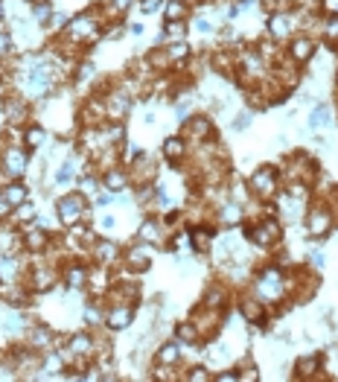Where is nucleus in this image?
<instances>
[{
    "label": "nucleus",
    "mask_w": 338,
    "mask_h": 382,
    "mask_svg": "<svg viewBox=\"0 0 338 382\" xmlns=\"http://www.w3.org/2000/svg\"><path fill=\"white\" fill-rule=\"evenodd\" d=\"M289 292V283H286V272L280 266H266L260 268L257 277H254V295L266 304V306H274L286 298Z\"/></svg>",
    "instance_id": "1"
},
{
    "label": "nucleus",
    "mask_w": 338,
    "mask_h": 382,
    "mask_svg": "<svg viewBox=\"0 0 338 382\" xmlns=\"http://www.w3.org/2000/svg\"><path fill=\"white\" fill-rule=\"evenodd\" d=\"M304 225L306 233L312 240H324L327 233L335 228V213H332V204L327 199H318V202H309L306 213H304Z\"/></svg>",
    "instance_id": "2"
},
{
    "label": "nucleus",
    "mask_w": 338,
    "mask_h": 382,
    "mask_svg": "<svg viewBox=\"0 0 338 382\" xmlns=\"http://www.w3.org/2000/svg\"><path fill=\"white\" fill-rule=\"evenodd\" d=\"M280 169L274 167V164H262L251 181H248V193L254 195V199H262V202H271V199H277V193H280Z\"/></svg>",
    "instance_id": "3"
},
{
    "label": "nucleus",
    "mask_w": 338,
    "mask_h": 382,
    "mask_svg": "<svg viewBox=\"0 0 338 382\" xmlns=\"http://www.w3.org/2000/svg\"><path fill=\"white\" fill-rule=\"evenodd\" d=\"M30 169V149L27 146H6L0 152V172L6 176V181H15V178H23Z\"/></svg>",
    "instance_id": "4"
},
{
    "label": "nucleus",
    "mask_w": 338,
    "mask_h": 382,
    "mask_svg": "<svg viewBox=\"0 0 338 382\" xmlns=\"http://www.w3.org/2000/svg\"><path fill=\"white\" fill-rule=\"evenodd\" d=\"M87 213V202H85V193H67V195H59L56 199V216L61 225H76L82 222Z\"/></svg>",
    "instance_id": "5"
},
{
    "label": "nucleus",
    "mask_w": 338,
    "mask_h": 382,
    "mask_svg": "<svg viewBox=\"0 0 338 382\" xmlns=\"http://www.w3.org/2000/svg\"><path fill=\"white\" fill-rule=\"evenodd\" d=\"M213 134H216V126H213V120L204 117V114H198V117H187L184 120V126H181V138L187 143H210L213 140Z\"/></svg>",
    "instance_id": "6"
},
{
    "label": "nucleus",
    "mask_w": 338,
    "mask_h": 382,
    "mask_svg": "<svg viewBox=\"0 0 338 382\" xmlns=\"http://www.w3.org/2000/svg\"><path fill=\"white\" fill-rule=\"evenodd\" d=\"M56 280H59V275H56L53 263H35L30 272H27V289L35 292V295H41V292L53 289Z\"/></svg>",
    "instance_id": "7"
},
{
    "label": "nucleus",
    "mask_w": 338,
    "mask_h": 382,
    "mask_svg": "<svg viewBox=\"0 0 338 382\" xmlns=\"http://www.w3.org/2000/svg\"><path fill=\"white\" fill-rule=\"evenodd\" d=\"M152 254H155V245L137 242V245H131V248L123 251V266H126L129 272L140 275V272H146V268L152 266Z\"/></svg>",
    "instance_id": "8"
},
{
    "label": "nucleus",
    "mask_w": 338,
    "mask_h": 382,
    "mask_svg": "<svg viewBox=\"0 0 338 382\" xmlns=\"http://www.w3.org/2000/svg\"><path fill=\"white\" fill-rule=\"evenodd\" d=\"M315 50H318V41L312 39V35H295V39L289 41V47H286V56H289L295 65L304 67L315 59Z\"/></svg>",
    "instance_id": "9"
},
{
    "label": "nucleus",
    "mask_w": 338,
    "mask_h": 382,
    "mask_svg": "<svg viewBox=\"0 0 338 382\" xmlns=\"http://www.w3.org/2000/svg\"><path fill=\"white\" fill-rule=\"evenodd\" d=\"M295 15L292 12H286V9H280V12H271L268 15V23H266V30H268V35L274 41H286V39H292V32H295Z\"/></svg>",
    "instance_id": "10"
},
{
    "label": "nucleus",
    "mask_w": 338,
    "mask_h": 382,
    "mask_svg": "<svg viewBox=\"0 0 338 382\" xmlns=\"http://www.w3.org/2000/svg\"><path fill=\"white\" fill-rule=\"evenodd\" d=\"M131 94L126 91H111L105 94V117L111 123H120V120H126L129 117V111H131Z\"/></svg>",
    "instance_id": "11"
},
{
    "label": "nucleus",
    "mask_w": 338,
    "mask_h": 382,
    "mask_svg": "<svg viewBox=\"0 0 338 382\" xmlns=\"http://www.w3.org/2000/svg\"><path fill=\"white\" fill-rule=\"evenodd\" d=\"M134 321V304H111L105 310V327L108 330H129Z\"/></svg>",
    "instance_id": "12"
},
{
    "label": "nucleus",
    "mask_w": 338,
    "mask_h": 382,
    "mask_svg": "<svg viewBox=\"0 0 338 382\" xmlns=\"http://www.w3.org/2000/svg\"><path fill=\"white\" fill-rule=\"evenodd\" d=\"M94 260H96V266H103V268H111V266H117V263H123V251H120V245L114 242V240H96L94 242Z\"/></svg>",
    "instance_id": "13"
},
{
    "label": "nucleus",
    "mask_w": 338,
    "mask_h": 382,
    "mask_svg": "<svg viewBox=\"0 0 338 382\" xmlns=\"http://www.w3.org/2000/svg\"><path fill=\"white\" fill-rule=\"evenodd\" d=\"M240 312H242V318H245V321L251 324V327H262V324H266V315H268V312H266V304H262L254 292H251V295H242Z\"/></svg>",
    "instance_id": "14"
},
{
    "label": "nucleus",
    "mask_w": 338,
    "mask_h": 382,
    "mask_svg": "<svg viewBox=\"0 0 338 382\" xmlns=\"http://www.w3.org/2000/svg\"><path fill=\"white\" fill-rule=\"evenodd\" d=\"M213 245H216V228H210V225H196L190 231V248L196 254H207Z\"/></svg>",
    "instance_id": "15"
},
{
    "label": "nucleus",
    "mask_w": 338,
    "mask_h": 382,
    "mask_svg": "<svg viewBox=\"0 0 338 382\" xmlns=\"http://www.w3.org/2000/svg\"><path fill=\"white\" fill-rule=\"evenodd\" d=\"M129 184H131L129 169H123V167H108V169L103 172V187H105L108 193L120 195V193H126Z\"/></svg>",
    "instance_id": "16"
},
{
    "label": "nucleus",
    "mask_w": 338,
    "mask_h": 382,
    "mask_svg": "<svg viewBox=\"0 0 338 382\" xmlns=\"http://www.w3.org/2000/svg\"><path fill=\"white\" fill-rule=\"evenodd\" d=\"M21 242H23V248H27L30 254H44L50 248V233L44 228H27L21 233Z\"/></svg>",
    "instance_id": "17"
},
{
    "label": "nucleus",
    "mask_w": 338,
    "mask_h": 382,
    "mask_svg": "<svg viewBox=\"0 0 338 382\" xmlns=\"http://www.w3.org/2000/svg\"><path fill=\"white\" fill-rule=\"evenodd\" d=\"M67 350L73 359H87V356H94L96 350V339H94V332H76V336H70V344H67Z\"/></svg>",
    "instance_id": "18"
},
{
    "label": "nucleus",
    "mask_w": 338,
    "mask_h": 382,
    "mask_svg": "<svg viewBox=\"0 0 338 382\" xmlns=\"http://www.w3.org/2000/svg\"><path fill=\"white\" fill-rule=\"evenodd\" d=\"M0 193H3V199L12 204V211H15L18 204H23V202L30 199V187H27V184H23L21 178H15V181H3Z\"/></svg>",
    "instance_id": "19"
},
{
    "label": "nucleus",
    "mask_w": 338,
    "mask_h": 382,
    "mask_svg": "<svg viewBox=\"0 0 338 382\" xmlns=\"http://www.w3.org/2000/svg\"><path fill=\"white\" fill-rule=\"evenodd\" d=\"M137 237H140V242L160 245V242H164V222L155 219V216H149L140 225V231H137Z\"/></svg>",
    "instance_id": "20"
},
{
    "label": "nucleus",
    "mask_w": 338,
    "mask_h": 382,
    "mask_svg": "<svg viewBox=\"0 0 338 382\" xmlns=\"http://www.w3.org/2000/svg\"><path fill=\"white\" fill-rule=\"evenodd\" d=\"M306 123H309V129H312V131L330 129V126H332V108H330L327 103H318L315 108L309 111V117H306Z\"/></svg>",
    "instance_id": "21"
},
{
    "label": "nucleus",
    "mask_w": 338,
    "mask_h": 382,
    "mask_svg": "<svg viewBox=\"0 0 338 382\" xmlns=\"http://www.w3.org/2000/svg\"><path fill=\"white\" fill-rule=\"evenodd\" d=\"M87 275H91V268L82 266V263H70L65 268V275H61V280L67 283V289H85L87 286Z\"/></svg>",
    "instance_id": "22"
},
{
    "label": "nucleus",
    "mask_w": 338,
    "mask_h": 382,
    "mask_svg": "<svg viewBox=\"0 0 338 382\" xmlns=\"http://www.w3.org/2000/svg\"><path fill=\"white\" fill-rule=\"evenodd\" d=\"M321 368H324L321 353L300 356V359H297V365H295V374H297V379H312L315 374H321Z\"/></svg>",
    "instance_id": "23"
},
{
    "label": "nucleus",
    "mask_w": 338,
    "mask_h": 382,
    "mask_svg": "<svg viewBox=\"0 0 338 382\" xmlns=\"http://www.w3.org/2000/svg\"><path fill=\"white\" fill-rule=\"evenodd\" d=\"M160 152H164V158H167L169 164H184L187 161V152H190V149H187V140L184 138H167L164 140V149H160Z\"/></svg>",
    "instance_id": "24"
},
{
    "label": "nucleus",
    "mask_w": 338,
    "mask_h": 382,
    "mask_svg": "<svg viewBox=\"0 0 338 382\" xmlns=\"http://www.w3.org/2000/svg\"><path fill=\"white\" fill-rule=\"evenodd\" d=\"M21 280V260L15 254L0 257V283H18Z\"/></svg>",
    "instance_id": "25"
},
{
    "label": "nucleus",
    "mask_w": 338,
    "mask_h": 382,
    "mask_svg": "<svg viewBox=\"0 0 338 382\" xmlns=\"http://www.w3.org/2000/svg\"><path fill=\"white\" fill-rule=\"evenodd\" d=\"M181 356H184V350H181L178 341H164L158 348V353H155V362H160V365H178Z\"/></svg>",
    "instance_id": "26"
},
{
    "label": "nucleus",
    "mask_w": 338,
    "mask_h": 382,
    "mask_svg": "<svg viewBox=\"0 0 338 382\" xmlns=\"http://www.w3.org/2000/svg\"><path fill=\"white\" fill-rule=\"evenodd\" d=\"M224 301H228V289L222 286V283H210L207 286V292H204V298H202V304L204 306H210V310H224Z\"/></svg>",
    "instance_id": "27"
},
{
    "label": "nucleus",
    "mask_w": 338,
    "mask_h": 382,
    "mask_svg": "<svg viewBox=\"0 0 338 382\" xmlns=\"http://www.w3.org/2000/svg\"><path fill=\"white\" fill-rule=\"evenodd\" d=\"M216 222H219V225H240V222H242V204L240 202L222 204L216 211Z\"/></svg>",
    "instance_id": "28"
},
{
    "label": "nucleus",
    "mask_w": 338,
    "mask_h": 382,
    "mask_svg": "<svg viewBox=\"0 0 338 382\" xmlns=\"http://www.w3.org/2000/svg\"><path fill=\"white\" fill-rule=\"evenodd\" d=\"M44 140H47V131L39 126V123H27V126H23V146H27L30 152L44 146Z\"/></svg>",
    "instance_id": "29"
},
{
    "label": "nucleus",
    "mask_w": 338,
    "mask_h": 382,
    "mask_svg": "<svg viewBox=\"0 0 338 382\" xmlns=\"http://www.w3.org/2000/svg\"><path fill=\"white\" fill-rule=\"evenodd\" d=\"M175 44V41H184L187 39V23L184 21H167L164 23V32H160V41H167Z\"/></svg>",
    "instance_id": "30"
},
{
    "label": "nucleus",
    "mask_w": 338,
    "mask_h": 382,
    "mask_svg": "<svg viewBox=\"0 0 338 382\" xmlns=\"http://www.w3.org/2000/svg\"><path fill=\"white\" fill-rule=\"evenodd\" d=\"M187 12H190V6H187V0H167L164 3V15L167 21H184Z\"/></svg>",
    "instance_id": "31"
},
{
    "label": "nucleus",
    "mask_w": 338,
    "mask_h": 382,
    "mask_svg": "<svg viewBox=\"0 0 338 382\" xmlns=\"http://www.w3.org/2000/svg\"><path fill=\"white\" fill-rule=\"evenodd\" d=\"M12 216H15V222H21V225H27V222L39 219V211H35L32 202H23V204H18L15 211H12Z\"/></svg>",
    "instance_id": "32"
},
{
    "label": "nucleus",
    "mask_w": 338,
    "mask_h": 382,
    "mask_svg": "<svg viewBox=\"0 0 338 382\" xmlns=\"http://www.w3.org/2000/svg\"><path fill=\"white\" fill-rule=\"evenodd\" d=\"M85 321H87V327H99V324H105V312H103V306H99L96 301L85 306Z\"/></svg>",
    "instance_id": "33"
},
{
    "label": "nucleus",
    "mask_w": 338,
    "mask_h": 382,
    "mask_svg": "<svg viewBox=\"0 0 338 382\" xmlns=\"http://www.w3.org/2000/svg\"><path fill=\"white\" fill-rule=\"evenodd\" d=\"M175 336H178V341H184V344H196L198 339H202V336H198V330L193 327V321L175 327Z\"/></svg>",
    "instance_id": "34"
},
{
    "label": "nucleus",
    "mask_w": 338,
    "mask_h": 382,
    "mask_svg": "<svg viewBox=\"0 0 338 382\" xmlns=\"http://www.w3.org/2000/svg\"><path fill=\"white\" fill-rule=\"evenodd\" d=\"M73 176H76V161H73V158H67V161L61 164V169L56 172V184H70Z\"/></svg>",
    "instance_id": "35"
},
{
    "label": "nucleus",
    "mask_w": 338,
    "mask_h": 382,
    "mask_svg": "<svg viewBox=\"0 0 338 382\" xmlns=\"http://www.w3.org/2000/svg\"><path fill=\"white\" fill-rule=\"evenodd\" d=\"M321 30H324V39H327V41H332V44H338V15L324 18Z\"/></svg>",
    "instance_id": "36"
},
{
    "label": "nucleus",
    "mask_w": 338,
    "mask_h": 382,
    "mask_svg": "<svg viewBox=\"0 0 338 382\" xmlns=\"http://www.w3.org/2000/svg\"><path fill=\"white\" fill-rule=\"evenodd\" d=\"M184 379H190V382H210V379H213V374L207 371V368L196 365V368H190V371H187V376H184Z\"/></svg>",
    "instance_id": "37"
},
{
    "label": "nucleus",
    "mask_w": 338,
    "mask_h": 382,
    "mask_svg": "<svg viewBox=\"0 0 338 382\" xmlns=\"http://www.w3.org/2000/svg\"><path fill=\"white\" fill-rule=\"evenodd\" d=\"M251 120H254L251 111H242V114H236V117L231 120V129H233V131H245L248 126H251Z\"/></svg>",
    "instance_id": "38"
},
{
    "label": "nucleus",
    "mask_w": 338,
    "mask_h": 382,
    "mask_svg": "<svg viewBox=\"0 0 338 382\" xmlns=\"http://www.w3.org/2000/svg\"><path fill=\"white\" fill-rule=\"evenodd\" d=\"M167 0H140V12L143 15H155L158 9H164Z\"/></svg>",
    "instance_id": "39"
},
{
    "label": "nucleus",
    "mask_w": 338,
    "mask_h": 382,
    "mask_svg": "<svg viewBox=\"0 0 338 382\" xmlns=\"http://www.w3.org/2000/svg\"><path fill=\"white\" fill-rule=\"evenodd\" d=\"M193 27H196V32H202V35L216 32V27H213V21H207V18H196V21H193Z\"/></svg>",
    "instance_id": "40"
},
{
    "label": "nucleus",
    "mask_w": 338,
    "mask_h": 382,
    "mask_svg": "<svg viewBox=\"0 0 338 382\" xmlns=\"http://www.w3.org/2000/svg\"><path fill=\"white\" fill-rule=\"evenodd\" d=\"M12 44H15V41H12V35H6V32H0V59H3V56H9V53H12Z\"/></svg>",
    "instance_id": "41"
},
{
    "label": "nucleus",
    "mask_w": 338,
    "mask_h": 382,
    "mask_svg": "<svg viewBox=\"0 0 338 382\" xmlns=\"http://www.w3.org/2000/svg\"><path fill=\"white\" fill-rule=\"evenodd\" d=\"M131 3H134V0H111V9H114L117 15H123V12L131 9Z\"/></svg>",
    "instance_id": "42"
},
{
    "label": "nucleus",
    "mask_w": 338,
    "mask_h": 382,
    "mask_svg": "<svg viewBox=\"0 0 338 382\" xmlns=\"http://www.w3.org/2000/svg\"><path fill=\"white\" fill-rule=\"evenodd\" d=\"M213 379H216V382H236V379H240V371H222Z\"/></svg>",
    "instance_id": "43"
},
{
    "label": "nucleus",
    "mask_w": 338,
    "mask_h": 382,
    "mask_svg": "<svg viewBox=\"0 0 338 382\" xmlns=\"http://www.w3.org/2000/svg\"><path fill=\"white\" fill-rule=\"evenodd\" d=\"M114 225H117V219L111 216V213H105V216H99V228H103V231H114Z\"/></svg>",
    "instance_id": "44"
},
{
    "label": "nucleus",
    "mask_w": 338,
    "mask_h": 382,
    "mask_svg": "<svg viewBox=\"0 0 338 382\" xmlns=\"http://www.w3.org/2000/svg\"><path fill=\"white\" fill-rule=\"evenodd\" d=\"M3 216H12V204L3 199V193H0V219Z\"/></svg>",
    "instance_id": "45"
},
{
    "label": "nucleus",
    "mask_w": 338,
    "mask_h": 382,
    "mask_svg": "<svg viewBox=\"0 0 338 382\" xmlns=\"http://www.w3.org/2000/svg\"><path fill=\"white\" fill-rule=\"evenodd\" d=\"M309 257H312V266H315V268H324V251H312Z\"/></svg>",
    "instance_id": "46"
},
{
    "label": "nucleus",
    "mask_w": 338,
    "mask_h": 382,
    "mask_svg": "<svg viewBox=\"0 0 338 382\" xmlns=\"http://www.w3.org/2000/svg\"><path fill=\"white\" fill-rule=\"evenodd\" d=\"M129 30H131V35H143V23H131Z\"/></svg>",
    "instance_id": "47"
},
{
    "label": "nucleus",
    "mask_w": 338,
    "mask_h": 382,
    "mask_svg": "<svg viewBox=\"0 0 338 382\" xmlns=\"http://www.w3.org/2000/svg\"><path fill=\"white\" fill-rule=\"evenodd\" d=\"M280 3H286V6H300V0H280Z\"/></svg>",
    "instance_id": "48"
},
{
    "label": "nucleus",
    "mask_w": 338,
    "mask_h": 382,
    "mask_svg": "<svg viewBox=\"0 0 338 382\" xmlns=\"http://www.w3.org/2000/svg\"><path fill=\"white\" fill-rule=\"evenodd\" d=\"M3 18H6V9H3V3H0V23H3Z\"/></svg>",
    "instance_id": "49"
},
{
    "label": "nucleus",
    "mask_w": 338,
    "mask_h": 382,
    "mask_svg": "<svg viewBox=\"0 0 338 382\" xmlns=\"http://www.w3.org/2000/svg\"><path fill=\"white\" fill-rule=\"evenodd\" d=\"M335 88H338V70H335Z\"/></svg>",
    "instance_id": "50"
}]
</instances>
